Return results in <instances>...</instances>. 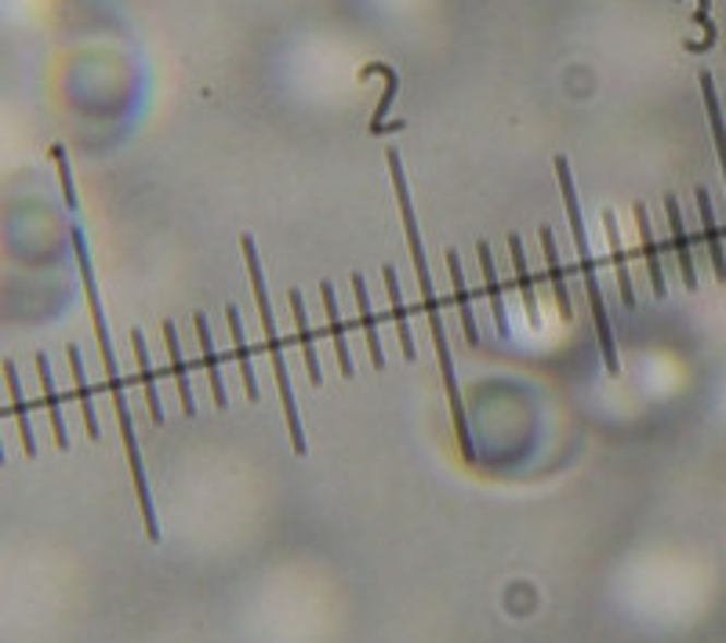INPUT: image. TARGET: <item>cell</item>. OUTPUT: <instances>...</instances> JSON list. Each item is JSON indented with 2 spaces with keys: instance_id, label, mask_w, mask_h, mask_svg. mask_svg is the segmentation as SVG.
Returning <instances> with one entry per match:
<instances>
[{
  "instance_id": "cell-1",
  "label": "cell",
  "mask_w": 726,
  "mask_h": 643,
  "mask_svg": "<svg viewBox=\"0 0 726 643\" xmlns=\"http://www.w3.org/2000/svg\"><path fill=\"white\" fill-rule=\"evenodd\" d=\"M385 164H389V175H393V190H396V204H400V222H404V233H407L410 262H415V276H418V287H421V306H426L429 335H432V346H436V360H440V382H443L447 404H451V418H454L457 443H462V454H465V459H468V462H476L473 429H468V415H465V401H462V385H457L454 357H451V346H447L443 309H440V302H436V287H432V273H429V259H426V243H421V229H418L415 201H410V186H407L404 160H400V150H385Z\"/></svg>"
},
{
  "instance_id": "cell-2",
  "label": "cell",
  "mask_w": 726,
  "mask_h": 643,
  "mask_svg": "<svg viewBox=\"0 0 726 643\" xmlns=\"http://www.w3.org/2000/svg\"><path fill=\"white\" fill-rule=\"evenodd\" d=\"M556 179H560V193H563V207H567V222H571V237H574V254H578V273L585 281V295H588V313H592V328H596L599 338V353H603V368L610 374L621 371V357H618V338H614V324L607 313V298H603L599 276H596V262H592V248H588V229L585 218H581V201H578V186L571 175V160L556 157L552 160Z\"/></svg>"
},
{
  "instance_id": "cell-3",
  "label": "cell",
  "mask_w": 726,
  "mask_h": 643,
  "mask_svg": "<svg viewBox=\"0 0 726 643\" xmlns=\"http://www.w3.org/2000/svg\"><path fill=\"white\" fill-rule=\"evenodd\" d=\"M240 251H243V262H248V273H251L254 309H259V324H262V335H265V353H270L273 379H276V393H281V404H284V418H287V432H290V448H295V454L301 459V454H306V429H301L298 396H295V385H290V371H287V360H284L281 331H276V313H273L270 284H265L262 259H259V248H254V237H251V233H243V237H240Z\"/></svg>"
},
{
  "instance_id": "cell-4",
  "label": "cell",
  "mask_w": 726,
  "mask_h": 643,
  "mask_svg": "<svg viewBox=\"0 0 726 643\" xmlns=\"http://www.w3.org/2000/svg\"><path fill=\"white\" fill-rule=\"evenodd\" d=\"M665 218H668V240H673V254L679 265V276H683L687 291H698V265H694V251H690V237L683 226V207L673 193L665 197Z\"/></svg>"
},
{
  "instance_id": "cell-5",
  "label": "cell",
  "mask_w": 726,
  "mask_h": 643,
  "mask_svg": "<svg viewBox=\"0 0 726 643\" xmlns=\"http://www.w3.org/2000/svg\"><path fill=\"white\" fill-rule=\"evenodd\" d=\"M632 218H635V237H640V251H643V265H646V281H651L654 298L662 302V298H668V281H665L662 251H657V240H654L651 215H646L643 204H635V207H632Z\"/></svg>"
},
{
  "instance_id": "cell-6",
  "label": "cell",
  "mask_w": 726,
  "mask_h": 643,
  "mask_svg": "<svg viewBox=\"0 0 726 643\" xmlns=\"http://www.w3.org/2000/svg\"><path fill=\"white\" fill-rule=\"evenodd\" d=\"M287 306H290V317H295V335H298V346H301V360H306V371H309V385H323V368H320V353H317V338H312V324L306 317V298H301L298 287H290L287 291Z\"/></svg>"
},
{
  "instance_id": "cell-7",
  "label": "cell",
  "mask_w": 726,
  "mask_h": 643,
  "mask_svg": "<svg viewBox=\"0 0 726 643\" xmlns=\"http://www.w3.org/2000/svg\"><path fill=\"white\" fill-rule=\"evenodd\" d=\"M193 331H197V346H200V364H204V371H207L211 401H215L218 412H226V407H229V393H226V382H222L215 338H211V328H207V317H204V313H197V317H193Z\"/></svg>"
},
{
  "instance_id": "cell-8",
  "label": "cell",
  "mask_w": 726,
  "mask_h": 643,
  "mask_svg": "<svg viewBox=\"0 0 726 643\" xmlns=\"http://www.w3.org/2000/svg\"><path fill=\"white\" fill-rule=\"evenodd\" d=\"M4 385H8V401H11V418H15V426H19L22 451H26L29 459H37V432H33L29 404H26V393H22L19 368H15V360H11V357L4 360Z\"/></svg>"
},
{
  "instance_id": "cell-9",
  "label": "cell",
  "mask_w": 726,
  "mask_h": 643,
  "mask_svg": "<svg viewBox=\"0 0 726 643\" xmlns=\"http://www.w3.org/2000/svg\"><path fill=\"white\" fill-rule=\"evenodd\" d=\"M443 262H447V273H451L457 317H462V335H465L468 346H479V324H476V313H473V298H468V284H465V270H462V254H457L454 248H447Z\"/></svg>"
},
{
  "instance_id": "cell-10",
  "label": "cell",
  "mask_w": 726,
  "mask_h": 643,
  "mask_svg": "<svg viewBox=\"0 0 726 643\" xmlns=\"http://www.w3.org/2000/svg\"><path fill=\"white\" fill-rule=\"evenodd\" d=\"M353 298H356V313H360V331L367 342V353H371V364L378 371L385 368V349H382V331H378V317L371 309V295H367V281L364 273H353Z\"/></svg>"
},
{
  "instance_id": "cell-11",
  "label": "cell",
  "mask_w": 726,
  "mask_h": 643,
  "mask_svg": "<svg viewBox=\"0 0 726 643\" xmlns=\"http://www.w3.org/2000/svg\"><path fill=\"white\" fill-rule=\"evenodd\" d=\"M476 254H479V273H484L487 306H490V313H495L498 335H501V338H512L509 309H505V291H501V281H498V270H495V254H490V243H487V240H479V243H476Z\"/></svg>"
},
{
  "instance_id": "cell-12",
  "label": "cell",
  "mask_w": 726,
  "mask_h": 643,
  "mask_svg": "<svg viewBox=\"0 0 726 643\" xmlns=\"http://www.w3.org/2000/svg\"><path fill=\"white\" fill-rule=\"evenodd\" d=\"M164 346H167V364H171V374H175L178 407H182V415L193 418L197 415V396H193V385H189V368H186V357H182V342H178L175 320H164Z\"/></svg>"
},
{
  "instance_id": "cell-13",
  "label": "cell",
  "mask_w": 726,
  "mask_h": 643,
  "mask_svg": "<svg viewBox=\"0 0 726 643\" xmlns=\"http://www.w3.org/2000/svg\"><path fill=\"white\" fill-rule=\"evenodd\" d=\"M509 254H512V273H516L523 313H527L531 328H538V324H541V306H538V291H534V276H531L527 251H523V237H520V233H509Z\"/></svg>"
},
{
  "instance_id": "cell-14",
  "label": "cell",
  "mask_w": 726,
  "mask_h": 643,
  "mask_svg": "<svg viewBox=\"0 0 726 643\" xmlns=\"http://www.w3.org/2000/svg\"><path fill=\"white\" fill-rule=\"evenodd\" d=\"M226 324H229L233 357H237V371H240L243 393H248V401H251V404H259V401H262V393H259V379H254L251 349H248V338H243V320H240V309H237V306H226Z\"/></svg>"
},
{
  "instance_id": "cell-15",
  "label": "cell",
  "mask_w": 726,
  "mask_h": 643,
  "mask_svg": "<svg viewBox=\"0 0 726 643\" xmlns=\"http://www.w3.org/2000/svg\"><path fill=\"white\" fill-rule=\"evenodd\" d=\"M131 349H135V368H139L142 393H145V412H150V422L164 426V401H160V390H156V371H153L150 349H145V335L139 328L131 331Z\"/></svg>"
},
{
  "instance_id": "cell-16",
  "label": "cell",
  "mask_w": 726,
  "mask_h": 643,
  "mask_svg": "<svg viewBox=\"0 0 726 643\" xmlns=\"http://www.w3.org/2000/svg\"><path fill=\"white\" fill-rule=\"evenodd\" d=\"M603 233H607V248H610L614 281H618L621 306H624V309H635V284H632V273H629V259H624L621 233H618V218H614V212H603Z\"/></svg>"
},
{
  "instance_id": "cell-17",
  "label": "cell",
  "mask_w": 726,
  "mask_h": 643,
  "mask_svg": "<svg viewBox=\"0 0 726 643\" xmlns=\"http://www.w3.org/2000/svg\"><path fill=\"white\" fill-rule=\"evenodd\" d=\"M541 254H545V276H549L556 309H560L563 320H574V302H571V291H567V273H563L560 251H556V240H552L549 226H541Z\"/></svg>"
},
{
  "instance_id": "cell-18",
  "label": "cell",
  "mask_w": 726,
  "mask_h": 643,
  "mask_svg": "<svg viewBox=\"0 0 726 643\" xmlns=\"http://www.w3.org/2000/svg\"><path fill=\"white\" fill-rule=\"evenodd\" d=\"M694 201H698V218H701V233H705L709 259H712V273H716L719 284H726V251H723V237H719V226H716V212H712V197H709L705 186H698V190H694Z\"/></svg>"
},
{
  "instance_id": "cell-19",
  "label": "cell",
  "mask_w": 726,
  "mask_h": 643,
  "mask_svg": "<svg viewBox=\"0 0 726 643\" xmlns=\"http://www.w3.org/2000/svg\"><path fill=\"white\" fill-rule=\"evenodd\" d=\"M382 276H385L389 309H393V324H396L400 349H404V360H407V364H415V360H418V346H415V335H410V317H407V309H404V291H400V276H396L393 265H385Z\"/></svg>"
},
{
  "instance_id": "cell-20",
  "label": "cell",
  "mask_w": 726,
  "mask_h": 643,
  "mask_svg": "<svg viewBox=\"0 0 726 643\" xmlns=\"http://www.w3.org/2000/svg\"><path fill=\"white\" fill-rule=\"evenodd\" d=\"M320 298H323V313H328V331H331V342H334V357H338V371L345 379H353V353H349V338H345V324H342V313H338V295H334V287L323 281L320 284Z\"/></svg>"
},
{
  "instance_id": "cell-21",
  "label": "cell",
  "mask_w": 726,
  "mask_h": 643,
  "mask_svg": "<svg viewBox=\"0 0 726 643\" xmlns=\"http://www.w3.org/2000/svg\"><path fill=\"white\" fill-rule=\"evenodd\" d=\"M66 357H70V371H73V393H76V404H81L84 429H87V437L98 440V437H103V426H98L95 396H92V385H87V374H84L81 349H76V346H66Z\"/></svg>"
},
{
  "instance_id": "cell-22",
  "label": "cell",
  "mask_w": 726,
  "mask_h": 643,
  "mask_svg": "<svg viewBox=\"0 0 726 643\" xmlns=\"http://www.w3.org/2000/svg\"><path fill=\"white\" fill-rule=\"evenodd\" d=\"M37 374H40V393H44V407H48V418H51L55 443H59V451H66V448H70V432H66L62 401H59V393H55V374H51L48 353H37Z\"/></svg>"
},
{
  "instance_id": "cell-23",
  "label": "cell",
  "mask_w": 726,
  "mask_h": 643,
  "mask_svg": "<svg viewBox=\"0 0 726 643\" xmlns=\"http://www.w3.org/2000/svg\"><path fill=\"white\" fill-rule=\"evenodd\" d=\"M701 84V98H705V114H709V128H712V142H716V157H719V171H723V186H726V117H723V103L716 92V81L705 70L698 76Z\"/></svg>"
},
{
  "instance_id": "cell-24",
  "label": "cell",
  "mask_w": 726,
  "mask_h": 643,
  "mask_svg": "<svg viewBox=\"0 0 726 643\" xmlns=\"http://www.w3.org/2000/svg\"><path fill=\"white\" fill-rule=\"evenodd\" d=\"M371 73H382L385 76V95H382V103H378V109L371 114V131L378 135L385 124V114H389V106H393V98H396V92H400V73L393 70V66H385V62H374V66H367V70L360 73V76H371Z\"/></svg>"
}]
</instances>
